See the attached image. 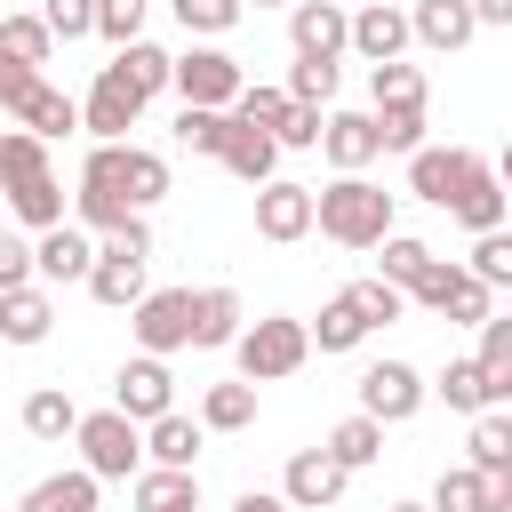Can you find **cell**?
<instances>
[{"instance_id":"obj_51","label":"cell","mask_w":512,"mask_h":512,"mask_svg":"<svg viewBox=\"0 0 512 512\" xmlns=\"http://www.w3.org/2000/svg\"><path fill=\"white\" fill-rule=\"evenodd\" d=\"M32 88H40V64H16V56H0V112H16Z\"/></svg>"},{"instance_id":"obj_14","label":"cell","mask_w":512,"mask_h":512,"mask_svg":"<svg viewBox=\"0 0 512 512\" xmlns=\"http://www.w3.org/2000/svg\"><path fill=\"white\" fill-rule=\"evenodd\" d=\"M304 232H312V184H288V176L256 184V240L288 248V240H304Z\"/></svg>"},{"instance_id":"obj_15","label":"cell","mask_w":512,"mask_h":512,"mask_svg":"<svg viewBox=\"0 0 512 512\" xmlns=\"http://www.w3.org/2000/svg\"><path fill=\"white\" fill-rule=\"evenodd\" d=\"M424 512H512V472H472V464H448L432 480V504Z\"/></svg>"},{"instance_id":"obj_35","label":"cell","mask_w":512,"mask_h":512,"mask_svg":"<svg viewBox=\"0 0 512 512\" xmlns=\"http://www.w3.org/2000/svg\"><path fill=\"white\" fill-rule=\"evenodd\" d=\"M448 216H456L464 232H496V224H504V184H496V168H480V176L464 184V200H456Z\"/></svg>"},{"instance_id":"obj_27","label":"cell","mask_w":512,"mask_h":512,"mask_svg":"<svg viewBox=\"0 0 512 512\" xmlns=\"http://www.w3.org/2000/svg\"><path fill=\"white\" fill-rule=\"evenodd\" d=\"M480 384H488V408H512V320L504 312H488L480 320Z\"/></svg>"},{"instance_id":"obj_55","label":"cell","mask_w":512,"mask_h":512,"mask_svg":"<svg viewBox=\"0 0 512 512\" xmlns=\"http://www.w3.org/2000/svg\"><path fill=\"white\" fill-rule=\"evenodd\" d=\"M384 512H424V504H384Z\"/></svg>"},{"instance_id":"obj_47","label":"cell","mask_w":512,"mask_h":512,"mask_svg":"<svg viewBox=\"0 0 512 512\" xmlns=\"http://www.w3.org/2000/svg\"><path fill=\"white\" fill-rule=\"evenodd\" d=\"M144 16H152V0H96V40H112V48L144 40Z\"/></svg>"},{"instance_id":"obj_10","label":"cell","mask_w":512,"mask_h":512,"mask_svg":"<svg viewBox=\"0 0 512 512\" xmlns=\"http://www.w3.org/2000/svg\"><path fill=\"white\" fill-rule=\"evenodd\" d=\"M344 48H352L360 64L408 56V8H400V0H360V8L344 16Z\"/></svg>"},{"instance_id":"obj_26","label":"cell","mask_w":512,"mask_h":512,"mask_svg":"<svg viewBox=\"0 0 512 512\" xmlns=\"http://www.w3.org/2000/svg\"><path fill=\"white\" fill-rule=\"evenodd\" d=\"M216 160H224V168H232V176H240L248 192L280 176V144H272L264 128H240V120H232V136H224V152H216Z\"/></svg>"},{"instance_id":"obj_23","label":"cell","mask_w":512,"mask_h":512,"mask_svg":"<svg viewBox=\"0 0 512 512\" xmlns=\"http://www.w3.org/2000/svg\"><path fill=\"white\" fill-rule=\"evenodd\" d=\"M240 296L232 288H192V352H224L240 336Z\"/></svg>"},{"instance_id":"obj_20","label":"cell","mask_w":512,"mask_h":512,"mask_svg":"<svg viewBox=\"0 0 512 512\" xmlns=\"http://www.w3.org/2000/svg\"><path fill=\"white\" fill-rule=\"evenodd\" d=\"M472 32H480V24H472V8H464V0H408V40H424V48L456 56Z\"/></svg>"},{"instance_id":"obj_5","label":"cell","mask_w":512,"mask_h":512,"mask_svg":"<svg viewBox=\"0 0 512 512\" xmlns=\"http://www.w3.org/2000/svg\"><path fill=\"white\" fill-rule=\"evenodd\" d=\"M72 448H80V472H96V480H136V464H144V424H128L120 408H96V416L72 424Z\"/></svg>"},{"instance_id":"obj_54","label":"cell","mask_w":512,"mask_h":512,"mask_svg":"<svg viewBox=\"0 0 512 512\" xmlns=\"http://www.w3.org/2000/svg\"><path fill=\"white\" fill-rule=\"evenodd\" d=\"M232 512H288V504H280V488H248Z\"/></svg>"},{"instance_id":"obj_17","label":"cell","mask_w":512,"mask_h":512,"mask_svg":"<svg viewBox=\"0 0 512 512\" xmlns=\"http://www.w3.org/2000/svg\"><path fill=\"white\" fill-rule=\"evenodd\" d=\"M88 264H96V240H88L80 224L32 232V280H88Z\"/></svg>"},{"instance_id":"obj_2","label":"cell","mask_w":512,"mask_h":512,"mask_svg":"<svg viewBox=\"0 0 512 512\" xmlns=\"http://www.w3.org/2000/svg\"><path fill=\"white\" fill-rule=\"evenodd\" d=\"M312 232H328L336 248H376L392 232V192L368 184V168H352V176L312 192Z\"/></svg>"},{"instance_id":"obj_6","label":"cell","mask_w":512,"mask_h":512,"mask_svg":"<svg viewBox=\"0 0 512 512\" xmlns=\"http://www.w3.org/2000/svg\"><path fill=\"white\" fill-rule=\"evenodd\" d=\"M240 56H224L216 40H192L184 56H168V88L184 96V104H208V112H232V96H240Z\"/></svg>"},{"instance_id":"obj_39","label":"cell","mask_w":512,"mask_h":512,"mask_svg":"<svg viewBox=\"0 0 512 512\" xmlns=\"http://www.w3.org/2000/svg\"><path fill=\"white\" fill-rule=\"evenodd\" d=\"M336 80H344V72H336L328 56H296V64H288V104H320V112H328V104H336Z\"/></svg>"},{"instance_id":"obj_36","label":"cell","mask_w":512,"mask_h":512,"mask_svg":"<svg viewBox=\"0 0 512 512\" xmlns=\"http://www.w3.org/2000/svg\"><path fill=\"white\" fill-rule=\"evenodd\" d=\"M424 264H432V248H424L416 232H384V240H376V280H392L400 296H408V280H416Z\"/></svg>"},{"instance_id":"obj_38","label":"cell","mask_w":512,"mask_h":512,"mask_svg":"<svg viewBox=\"0 0 512 512\" xmlns=\"http://www.w3.org/2000/svg\"><path fill=\"white\" fill-rule=\"evenodd\" d=\"M176 8V24L192 32V40H224L240 16H248V0H168Z\"/></svg>"},{"instance_id":"obj_45","label":"cell","mask_w":512,"mask_h":512,"mask_svg":"<svg viewBox=\"0 0 512 512\" xmlns=\"http://www.w3.org/2000/svg\"><path fill=\"white\" fill-rule=\"evenodd\" d=\"M344 296H352V312H360V320H368V328H392V320H400V312H408V296H400V288H392V280H376V272H368V280H352V288H344Z\"/></svg>"},{"instance_id":"obj_24","label":"cell","mask_w":512,"mask_h":512,"mask_svg":"<svg viewBox=\"0 0 512 512\" xmlns=\"http://www.w3.org/2000/svg\"><path fill=\"white\" fill-rule=\"evenodd\" d=\"M200 440H208V432H200V416L168 408V416H152V424H144V464H184V472H192V464H200Z\"/></svg>"},{"instance_id":"obj_44","label":"cell","mask_w":512,"mask_h":512,"mask_svg":"<svg viewBox=\"0 0 512 512\" xmlns=\"http://www.w3.org/2000/svg\"><path fill=\"white\" fill-rule=\"evenodd\" d=\"M368 120H376V152H416L424 144V104H384Z\"/></svg>"},{"instance_id":"obj_33","label":"cell","mask_w":512,"mask_h":512,"mask_svg":"<svg viewBox=\"0 0 512 512\" xmlns=\"http://www.w3.org/2000/svg\"><path fill=\"white\" fill-rule=\"evenodd\" d=\"M320 448H328V456H336L344 472H368V464L384 456V424H376V416H344V424H336V432H328Z\"/></svg>"},{"instance_id":"obj_42","label":"cell","mask_w":512,"mask_h":512,"mask_svg":"<svg viewBox=\"0 0 512 512\" xmlns=\"http://www.w3.org/2000/svg\"><path fill=\"white\" fill-rule=\"evenodd\" d=\"M224 136H232V112H208V104H184V112H176V144H184V152H208V160H216Z\"/></svg>"},{"instance_id":"obj_43","label":"cell","mask_w":512,"mask_h":512,"mask_svg":"<svg viewBox=\"0 0 512 512\" xmlns=\"http://www.w3.org/2000/svg\"><path fill=\"white\" fill-rule=\"evenodd\" d=\"M464 272H472L480 288H512V240H504V224H496V232H472Z\"/></svg>"},{"instance_id":"obj_3","label":"cell","mask_w":512,"mask_h":512,"mask_svg":"<svg viewBox=\"0 0 512 512\" xmlns=\"http://www.w3.org/2000/svg\"><path fill=\"white\" fill-rule=\"evenodd\" d=\"M224 352L240 360V376H248V384H280V376H296V368L312 360V336H304V320L264 312V320H240V336H232Z\"/></svg>"},{"instance_id":"obj_1","label":"cell","mask_w":512,"mask_h":512,"mask_svg":"<svg viewBox=\"0 0 512 512\" xmlns=\"http://www.w3.org/2000/svg\"><path fill=\"white\" fill-rule=\"evenodd\" d=\"M160 200H168V160L144 152V144H96L80 160V200H72L80 232H112V224H128Z\"/></svg>"},{"instance_id":"obj_52","label":"cell","mask_w":512,"mask_h":512,"mask_svg":"<svg viewBox=\"0 0 512 512\" xmlns=\"http://www.w3.org/2000/svg\"><path fill=\"white\" fill-rule=\"evenodd\" d=\"M24 280H32V240L0 232V288H24Z\"/></svg>"},{"instance_id":"obj_40","label":"cell","mask_w":512,"mask_h":512,"mask_svg":"<svg viewBox=\"0 0 512 512\" xmlns=\"http://www.w3.org/2000/svg\"><path fill=\"white\" fill-rule=\"evenodd\" d=\"M368 96H376V112H384V104H424V72H416L408 56L368 64Z\"/></svg>"},{"instance_id":"obj_48","label":"cell","mask_w":512,"mask_h":512,"mask_svg":"<svg viewBox=\"0 0 512 512\" xmlns=\"http://www.w3.org/2000/svg\"><path fill=\"white\" fill-rule=\"evenodd\" d=\"M24 168H48V144H40L32 128H0V184L24 176Z\"/></svg>"},{"instance_id":"obj_4","label":"cell","mask_w":512,"mask_h":512,"mask_svg":"<svg viewBox=\"0 0 512 512\" xmlns=\"http://www.w3.org/2000/svg\"><path fill=\"white\" fill-rule=\"evenodd\" d=\"M408 304H416V312H440V320H456V328H480V320L496 312V288H480L456 256H432V264L408 280Z\"/></svg>"},{"instance_id":"obj_56","label":"cell","mask_w":512,"mask_h":512,"mask_svg":"<svg viewBox=\"0 0 512 512\" xmlns=\"http://www.w3.org/2000/svg\"><path fill=\"white\" fill-rule=\"evenodd\" d=\"M256 8H288V0H256Z\"/></svg>"},{"instance_id":"obj_53","label":"cell","mask_w":512,"mask_h":512,"mask_svg":"<svg viewBox=\"0 0 512 512\" xmlns=\"http://www.w3.org/2000/svg\"><path fill=\"white\" fill-rule=\"evenodd\" d=\"M472 8V24H512V0H464Z\"/></svg>"},{"instance_id":"obj_12","label":"cell","mask_w":512,"mask_h":512,"mask_svg":"<svg viewBox=\"0 0 512 512\" xmlns=\"http://www.w3.org/2000/svg\"><path fill=\"white\" fill-rule=\"evenodd\" d=\"M344 480H352V472H344L328 448H296L288 472H280V504H288V512H328V504L344 496Z\"/></svg>"},{"instance_id":"obj_22","label":"cell","mask_w":512,"mask_h":512,"mask_svg":"<svg viewBox=\"0 0 512 512\" xmlns=\"http://www.w3.org/2000/svg\"><path fill=\"white\" fill-rule=\"evenodd\" d=\"M0 192H8V208H16V224H32V232H48V224H64V184H56V168H24V176H8Z\"/></svg>"},{"instance_id":"obj_28","label":"cell","mask_w":512,"mask_h":512,"mask_svg":"<svg viewBox=\"0 0 512 512\" xmlns=\"http://www.w3.org/2000/svg\"><path fill=\"white\" fill-rule=\"evenodd\" d=\"M16 128H32L40 144H56V136H72V128H80V96H64V88H48V80H40V88L16 104Z\"/></svg>"},{"instance_id":"obj_29","label":"cell","mask_w":512,"mask_h":512,"mask_svg":"<svg viewBox=\"0 0 512 512\" xmlns=\"http://www.w3.org/2000/svg\"><path fill=\"white\" fill-rule=\"evenodd\" d=\"M304 336H312V352H360V344H368V320H360L352 296L336 288V296L320 304V320H304Z\"/></svg>"},{"instance_id":"obj_18","label":"cell","mask_w":512,"mask_h":512,"mask_svg":"<svg viewBox=\"0 0 512 512\" xmlns=\"http://www.w3.org/2000/svg\"><path fill=\"white\" fill-rule=\"evenodd\" d=\"M48 328H56V296H48V280L0 288V344H48Z\"/></svg>"},{"instance_id":"obj_32","label":"cell","mask_w":512,"mask_h":512,"mask_svg":"<svg viewBox=\"0 0 512 512\" xmlns=\"http://www.w3.org/2000/svg\"><path fill=\"white\" fill-rule=\"evenodd\" d=\"M72 424H80V408H72V392H64V384L24 392V432H32V440H72Z\"/></svg>"},{"instance_id":"obj_16","label":"cell","mask_w":512,"mask_h":512,"mask_svg":"<svg viewBox=\"0 0 512 512\" xmlns=\"http://www.w3.org/2000/svg\"><path fill=\"white\" fill-rule=\"evenodd\" d=\"M344 16H352L344 0H288V48L336 64V56H344Z\"/></svg>"},{"instance_id":"obj_31","label":"cell","mask_w":512,"mask_h":512,"mask_svg":"<svg viewBox=\"0 0 512 512\" xmlns=\"http://www.w3.org/2000/svg\"><path fill=\"white\" fill-rule=\"evenodd\" d=\"M472 472H512V408H480L472 416V456H464Z\"/></svg>"},{"instance_id":"obj_13","label":"cell","mask_w":512,"mask_h":512,"mask_svg":"<svg viewBox=\"0 0 512 512\" xmlns=\"http://www.w3.org/2000/svg\"><path fill=\"white\" fill-rule=\"evenodd\" d=\"M136 112H144V96H136V88H128V80H120L112 64H104V72H96V88L80 96V128H88L96 144H128Z\"/></svg>"},{"instance_id":"obj_37","label":"cell","mask_w":512,"mask_h":512,"mask_svg":"<svg viewBox=\"0 0 512 512\" xmlns=\"http://www.w3.org/2000/svg\"><path fill=\"white\" fill-rule=\"evenodd\" d=\"M424 392H440V400H448L456 416H480V408H488V384H480V360H448V368H440V376H432Z\"/></svg>"},{"instance_id":"obj_19","label":"cell","mask_w":512,"mask_h":512,"mask_svg":"<svg viewBox=\"0 0 512 512\" xmlns=\"http://www.w3.org/2000/svg\"><path fill=\"white\" fill-rule=\"evenodd\" d=\"M128 504L136 512H200V472H184V464H136Z\"/></svg>"},{"instance_id":"obj_41","label":"cell","mask_w":512,"mask_h":512,"mask_svg":"<svg viewBox=\"0 0 512 512\" xmlns=\"http://www.w3.org/2000/svg\"><path fill=\"white\" fill-rule=\"evenodd\" d=\"M232 120H240V128H264V136H272V128L288 120V88H264V80H240V96H232Z\"/></svg>"},{"instance_id":"obj_50","label":"cell","mask_w":512,"mask_h":512,"mask_svg":"<svg viewBox=\"0 0 512 512\" xmlns=\"http://www.w3.org/2000/svg\"><path fill=\"white\" fill-rule=\"evenodd\" d=\"M272 144L280 152H312L320 144V104H288V120L272 128Z\"/></svg>"},{"instance_id":"obj_11","label":"cell","mask_w":512,"mask_h":512,"mask_svg":"<svg viewBox=\"0 0 512 512\" xmlns=\"http://www.w3.org/2000/svg\"><path fill=\"white\" fill-rule=\"evenodd\" d=\"M424 400H432V392H424V376H416L408 360H376V368H360V416H376V424H408Z\"/></svg>"},{"instance_id":"obj_49","label":"cell","mask_w":512,"mask_h":512,"mask_svg":"<svg viewBox=\"0 0 512 512\" xmlns=\"http://www.w3.org/2000/svg\"><path fill=\"white\" fill-rule=\"evenodd\" d=\"M40 24H48V40H88L96 32V0H48Z\"/></svg>"},{"instance_id":"obj_25","label":"cell","mask_w":512,"mask_h":512,"mask_svg":"<svg viewBox=\"0 0 512 512\" xmlns=\"http://www.w3.org/2000/svg\"><path fill=\"white\" fill-rule=\"evenodd\" d=\"M96 496H104V480L72 464V472H48V480H32L16 512H96Z\"/></svg>"},{"instance_id":"obj_7","label":"cell","mask_w":512,"mask_h":512,"mask_svg":"<svg viewBox=\"0 0 512 512\" xmlns=\"http://www.w3.org/2000/svg\"><path fill=\"white\" fill-rule=\"evenodd\" d=\"M488 160L480 152H464V144H416L408 152V192L416 200H432V208H456L464 200V184L480 176Z\"/></svg>"},{"instance_id":"obj_30","label":"cell","mask_w":512,"mask_h":512,"mask_svg":"<svg viewBox=\"0 0 512 512\" xmlns=\"http://www.w3.org/2000/svg\"><path fill=\"white\" fill-rule=\"evenodd\" d=\"M248 424H256V384L248 376L200 392V432H248Z\"/></svg>"},{"instance_id":"obj_9","label":"cell","mask_w":512,"mask_h":512,"mask_svg":"<svg viewBox=\"0 0 512 512\" xmlns=\"http://www.w3.org/2000/svg\"><path fill=\"white\" fill-rule=\"evenodd\" d=\"M112 408H120L128 424H152V416H168V408H176V376H168V360H160V352H136V360H120V376H112Z\"/></svg>"},{"instance_id":"obj_34","label":"cell","mask_w":512,"mask_h":512,"mask_svg":"<svg viewBox=\"0 0 512 512\" xmlns=\"http://www.w3.org/2000/svg\"><path fill=\"white\" fill-rule=\"evenodd\" d=\"M112 72L152 104L160 88H168V48H152V40H128V48H112Z\"/></svg>"},{"instance_id":"obj_21","label":"cell","mask_w":512,"mask_h":512,"mask_svg":"<svg viewBox=\"0 0 512 512\" xmlns=\"http://www.w3.org/2000/svg\"><path fill=\"white\" fill-rule=\"evenodd\" d=\"M320 152L336 160V176L368 168L376 160V120L368 112H320Z\"/></svg>"},{"instance_id":"obj_8","label":"cell","mask_w":512,"mask_h":512,"mask_svg":"<svg viewBox=\"0 0 512 512\" xmlns=\"http://www.w3.org/2000/svg\"><path fill=\"white\" fill-rule=\"evenodd\" d=\"M128 328H136V352H184L192 344V288H144L128 304Z\"/></svg>"},{"instance_id":"obj_46","label":"cell","mask_w":512,"mask_h":512,"mask_svg":"<svg viewBox=\"0 0 512 512\" xmlns=\"http://www.w3.org/2000/svg\"><path fill=\"white\" fill-rule=\"evenodd\" d=\"M0 56H16V64H48L56 40H48L40 16H0Z\"/></svg>"}]
</instances>
